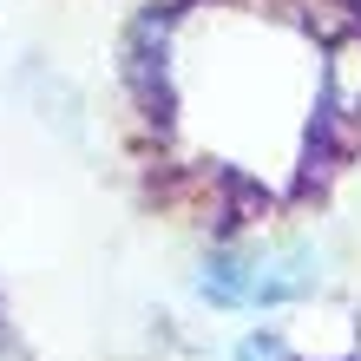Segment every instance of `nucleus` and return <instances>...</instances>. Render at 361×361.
Here are the masks:
<instances>
[{
	"mask_svg": "<svg viewBox=\"0 0 361 361\" xmlns=\"http://www.w3.org/2000/svg\"><path fill=\"white\" fill-rule=\"evenodd\" d=\"M322 289V257L309 243H263V250H210L197 269V295L210 309H283Z\"/></svg>",
	"mask_w": 361,
	"mask_h": 361,
	"instance_id": "f257e3e1",
	"label": "nucleus"
},
{
	"mask_svg": "<svg viewBox=\"0 0 361 361\" xmlns=\"http://www.w3.org/2000/svg\"><path fill=\"white\" fill-rule=\"evenodd\" d=\"M322 132H335L342 152L361 145V39L329 59V79H322Z\"/></svg>",
	"mask_w": 361,
	"mask_h": 361,
	"instance_id": "f03ea898",
	"label": "nucleus"
},
{
	"mask_svg": "<svg viewBox=\"0 0 361 361\" xmlns=\"http://www.w3.org/2000/svg\"><path fill=\"white\" fill-rule=\"evenodd\" d=\"M230 361H289V342L283 335H250V342H237Z\"/></svg>",
	"mask_w": 361,
	"mask_h": 361,
	"instance_id": "7ed1b4c3",
	"label": "nucleus"
}]
</instances>
